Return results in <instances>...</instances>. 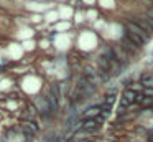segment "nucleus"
Returning <instances> with one entry per match:
<instances>
[{"mask_svg":"<svg viewBox=\"0 0 153 142\" xmlns=\"http://www.w3.org/2000/svg\"><path fill=\"white\" fill-rule=\"evenodd\" d=\"M119 45H120V48H122L128 56H137V55L140 53V50H142V48H138V46H137L135 43H133L132 40H130L128 36L125 35V33L122 35V38H120V43H119Z\"/></svg>","mask_w":153,"mask_h":142,"instance_id":"1","label":"nucleus"},{"mask_svg":"<svg viewBox=\"0 0 153 142\" xmlns=\"http://www.w3.org/2000/svg\"><path fill=\"white\" fill-rule=\"evenodd\" d=\"M125 32H130V33H133V35L140 36L145 43H148L150 41V36H152L150 33H146L143 28H140L138 25H135V23H132V22H127L125 23Z\"/></svg>","mask_w":153,"mask_h":142,"instance_id":"2","label":"nucleus"},{"mask_svg":"<svg viewBox=\"0 0 153 142\" xmlns=\"http://www.w3.org/2000/svg\"><path fill=\"white\" fill-rule=\"evenodd\" d=\"M132 104H137V94L130 89H125L122 92V99H120V106L122 107H128Z\"/></svg>","mask_w":153,"mask_h":142,"instance_id":"3","label":"nucleus"},{"mask_svg":"<svg viewBox=\"0 0 153 142\" xmlns=\"http://www.w3.org/2000/svg\"><path fill=\"white\" fill-rule=\"evenodd\" d=\"M99 125L100 124H97L96 119H87V121L82 122V125H81V127H82L84 132H96L97 129H99Z\"/></svg>","mask_w":153,"mask_h":142,"instance_id":"4","label":"nucleus"},{"mask_svg":"<svg viewBox=\"0 0 153 142\" xmlns=\"http://www.w3.org/2000/svg\"><path fill=\"white\" fill-rule=\"evenodd\" d=\"M123 33H125V35H127V36H128V38H130V40H132V41H133V43H135V45H137V46H138V48H143V45H145V41H143V40H142V38H140V36H137V35H133V33H130V32H123Z\"/></svg>","mask_w":153,"mask_h":142,"instance_id":"5","label":"nucleus"},{"mask_svg":"<svg viewBox=\"0 0 153 142\" xmlns=\"http://www.w3.org/2000/svg\"><path fill=\"white\" fill-rule=\"evenodd\" d=\"M115 99H117V94L115 92H107L105 96H104V104H107V106H112L114 107V102H115Z\"/></svg>","mask_w":153,"mask_h":142,"instance_id":"6","label":"nucleus"},{"mask_svg":"<svg viewBox=\"0 0 153 142\" xmlns=\"http://www.w3.org/2000/svg\"><path fill=\"white\" fill-rule=\"evenodd\" d=\"M143 94L148 96V98H153V88H145L143 89Z\"/></svg>","mask_w":153,"mask_h":142,"instance_id":"7","label":"nucleus"},{"mask_svg":"<svg viewBox=\"0 0 153 142\" xmlns=\"http://www.w3.org/2000/svg\"><path fill=\"white\" fill-rule=\"evenodd\" d=\"M145 15H146V17H150V18H153V8H148Z\"/></svg>","mask_w":153,"mask_h":142,"instance_id":"8","label":"nucleus"},{"mask_svg":"<svg viewBox=\"0 0 153 142\" xmlns=\"http://www.w3.org/2000/svg\"><path fill=\"white\" fill-rule=\"evenodd\" d=\"M152 56H153V51H152Z\"/></svg>","mask_w":153,"mask_h":142,"instance_id":"9","label":"nucleus"}]
</instances>
